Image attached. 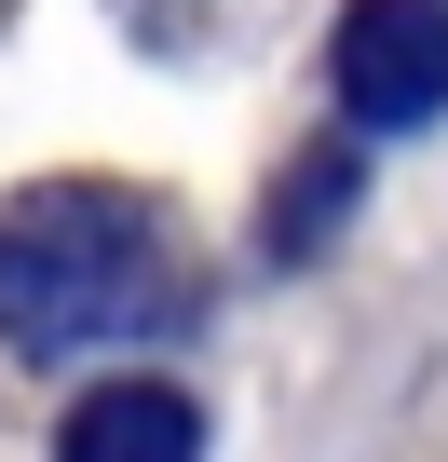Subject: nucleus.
I'll return each mask as SVG.
<instances>
[{"label": "nucleus", "mask_w": 448, "mask_h": 462, "mask_svg": "<svg viewBox=\"0 0 448 462\" xmlns=\"http://www.w3.org/2000/svg\"><path fill=\"white\" fill-rule=\"evenodd\" d=\"M340 217H353V163H340V150H313V163H286V190H272V231H259V245H272V259H313Z\"/></svg>", "instance_id": "obj_4"}, {"label": "nucleus", "mask_w": 448, "mask_h": 462, "mask_svg": "<svg viewBox=\"0 0 448 462\" xmlns=\"http://www.w3.org/2000/svg\"><path fill=\"white\" fill-rule=\"evenodd\" d=\"M55 462H204V408L163 381H96L55 421Z\"/></svg>", "instance_id": "obj_3"}, {"label": "nucleus", "mask_w": 448, "mask_h": 462, "mask_svg": "<svg viewBox=\"0 0 448 462\" xmlns=\"http://www.w3.org/2000/svg\"><path fill=\"white\" fill-rule=\"evenodd\" d=\"M326 82L367 136L394 123H434L448 109V0H353L340 42H326Z\"/></svg>", "instance_id": "obj_2"}, {"label": "nucleus", "mask_w": 448, "mask_h": 462, "mask_svg": "<svg viewBox=\"0 0 448 462\" xmlns=\"http://www.w3.org/2000/svg\"><path fill=\"white\" fill-rule=\"evenodd\" d=\"M177 327V245L163 217L109 177H55L0 204V340L14 354H96V340H150Z\"/></svg>", "instance_id": "obj_1"}]
</instances>
